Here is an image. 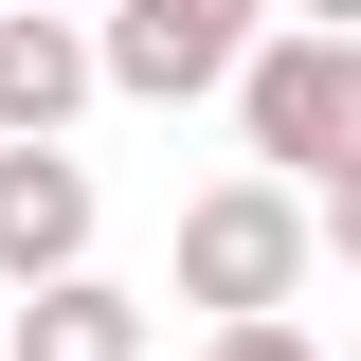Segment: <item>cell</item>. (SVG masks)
Wrapping results in <instances>:
<instances>
[{"label":"cell","instance_id":"obj_1","mask_svg":"<svg viewBox=\"0 0 361 361\" xmlns=\"http://www.w3.org/2000/svg\"><path fill=\"white\" fill-rule=\"evenodd\" d=\"M235 127H253V180L325 199V180L361 163V37H289V18H271V54L235 73Z\"/></svg>","mask_w":361,"mask_h":361},{"label":"cell","instance_id":"obj_2","mask_svg":"<svg viewBox=\"0 0 361 361\" xmlns=\"http://www.w3.org/2000/svg\"><path fill=\"white\" fill-rule=\"evenodd\" d=\"M307 199L289 180H199L180 199V307H217V325H289V289H307Z\"/></svg>","mask_w":361,"mask_h":361},{"label":"cell","instance_id":"obj_3","mask_svg":"<svg viewBox=\"0 0 361 361\" xmlns=\"http://www.w3.org/2000/svg\"><path fill=\"white\" fill-rule=\"evenodd\" d=\"M90 54H109L127 109H199V90H235V73L271 54V0H127Z\"/></svg>","mask_w":361,"mask_h":361},{"label":"cell","instance_id":"obj_4","mask_svg":"<svg viewBox=\"0 0 361 361\" xmlns=\"http://www.w3.org/2000/svg\"><path fill=\"white\" fill-rule=\"evenodd\" d=\"M73 271H90V163L0 145V289H73Z\"/></svg>","mask_w":361,"mask_h":361},{"label":"cell","instance_id":"obj_5","mask_svg":"<svg viewBox=\"0 0 361 361\" xmlns=\"http://www.w3.org/2000/svg\"><path fill=\"white\" fill-rule=\"evenodd\" d=\"M109 90V54L73 18H0V145H73V109Z\"/></svg>","mask_w":361,"mask_h":361},{"label":"cell","instance_id":"obj_6","mask_svg":"<svg viewBox=\"0 0 361 361\" xmlns=\"http://www.w3.org/2000/svg\"><path fill=\"white\" fill-rule=\"evenodd\" d=\"M18 361H145V289H109V271L18 289Z\"/></svg>","mask_w":361,"mask_h":361},{"label":"cell","instance_id":"obj_7","mask_svg":"<svg viewBox=\"0 0 361 361\" xmlns=\"http://www.w3.org/2000/svg\"><path fill=\"white\" fill-rule=\"evenodd\" d=\"M199 361H325V343H307V325H217Z\"/></svg>","mask_w":361,"mask_h":361},{"label":"cell","instance_id":"obj_8","mask_svg":"<svg viewBox=\"0 0 361 361\" xmlns=\"http://www.w3.org/2000/svg\"><path fill=\"white\" fill-rule=\"evenodd\" d=\"M307 235H325V253L361 271V163H343V180H325V199H307Z\"/></svg>","mask_w":361,"mask_h":361},{"label":"cell","instance_id":"obj_9","mask_svg":"<svg viewBox=\"0 0 361 361\" xmlns=\"http://www.w3.org/2000/svg\"><path fill=\"white\" fill-rule=\"evenodd\" d=\"M289 37H361V0H289Z\"/></svg>","mask_w":361,"mask_h":361},{"label":"cell","instance_id":"obj_10","mask_svg":"<svg viewBox=\"0 0 361 361\" xmlns=\"http://www.w3.org/2000/svg\"><path fill=\"white\" fill-rule=\"evenodd\" d=\"M0 18H73V0H0Z\"/></svg>","mask_w":361,"mask_h":361},{"label":"cell","instance_id":"obj_11","mask_svg":"<svg viewBox=\"0 0 361 361\" xmlns=\"http://www.w3.org/2000/svg\"><path fill=\"white\" fill-rule=\"evenodd\" d=\"M343 361H361V343H343Z\"/></svg>","mask_w":361,"mask_h":361}]
</instances>
